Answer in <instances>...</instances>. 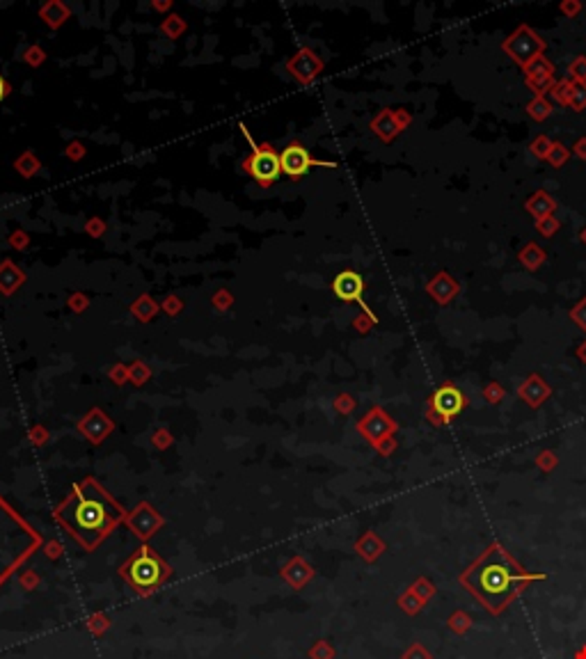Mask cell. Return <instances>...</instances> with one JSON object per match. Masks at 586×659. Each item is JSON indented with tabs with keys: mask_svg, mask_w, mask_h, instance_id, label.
Listing matches in <instances>:
<instances>
[{
	"mask_svg": "<svg viewBox=\"0 0 586 659\" xmlns=\"http://www.w3.org/2000/svg\"><path fill=\"white\" fill-rule=\"evenodd\" d=\"M545 575L527 573L500 542L490 545L465 573L460 583L486 607L490 614H502L531 581H541Z\"/></svg>",
	"mask_w": 586,
	"mask_h": 659,
	"instance_id": "obj_1",
	"label": "cell"
},
{
	"mask_svg": "<svg viewBox=\"0 0 586 659\" xmlns=\"http://www.w3.org/2000/svg\"><path fill=\"white\" fill-rule=\"evenodd\" d=\"M69 524L76 533H104L110 524V513L101 499L78 494L69 506Z\"/></svg>",
	"mask_w": 586,
	"mask_h": 659,
	"instance_id": "obj_2",
	"label": "cell"
},
{
	"mask_svg": "<svg viewBox=\"0 0 586 659\" xmlns=\"http://www.w3.org/2000/svg\"><path fill=\"white\" fill-rule=\"evenodd\" d=\"M465 408H467V396L462 394L454 382H445L428 398L426 419L433 426H445L452 421L454 417H458Z\"/></svg>",
	"mask_w": 586,
	"mask_h": 659,
	"instance_id": "obj_3",
	"label": "cell"
},
{
	"mask_svg": "<svg viewBox=\"0 0 586 659\" xmlns=\"http://www.w3.org/2000/svg\"><path fill=\"white\" fill-rule=\"evenodd\" d=\"M502 51L506 53L517 67L524 69L529 62L541 58L545 51V41L538 37V32L534 30V27L522 23L502 41Z\"/></svg>",
	"mask_w": 586,
	"mask_h": 659,
	"instance_id": "obj_4",
	"label": "cell"
},
{
	"mask_svg": "<svg viewBox=\"0 0 586 659\" xmlns=\"http://www.w3.org/2000/svg\"><path fill=\"white\" fill-rule=\"evenodd\" d=\"M245 137H248V142H252V135L248 133V128H243ZM252 158L248 161V170L250 174L257 178L261 185H268L272 183L275 178L282 174V165H279V156L275 154L272 149L268 147H259V144L252 142Z\"/></svg>",
	"mask_w": 586,
	"mask_h": 659,
	"instance_id": "obj_5",
	"label": "cell"
},
{
	"mask_svg": "<svg viewBox=\"0 0 586 659\" xmlns=\"http://www.w3.org/2000/svg\"><path fill=\"white\" fill-rule=\"evenodd\" d=\"M279 165H282V172L289 176H303L307 174V172L314 167V165H325V167H335V163H321V161H314V158L309 156V151L303 147L301 142H293L289 144L282 154H279Z\"/></svg>",
	"mask_w": 586,
	"mask_h": 659,
	"instance_id": "obj_6",
	"label": "cell"
},
{
	"mask_svg": "<svg viewBox=\"0 0 586 659\" xmlns=\"http://www.w3.org/2000/svg\"><path fill=\"white\" fill-rule=\"evenodd\" d=\"M332 291H335L337 298L344 302H362V293H364L362 275H358L355 270L339 273L335 281H332Z\"/></svg>",
	"mask_w": 586,
	"mask_h": 659,
	"instance_id": "obj_7",
	"label": "cell"
},
{
	"mask_svg": "<svg viewBox=\"0 0 586 659\" xmlns=\"http://www.w3.org/2000/svg\"><path fill=\"white\" fill-rule=\"evenodd\" d=\"M460 291V284L456 281L447 270H440L435 277L426 284V293L438 302V305H449Z\"/></svg>",
	"mask_w": 586,
	"mask_h": 659,
	"instance_id": "obj_8",
	"label": "cell"
},
{
	"mask_svg": "<svg viewBox=\"0 0 586 659\" xmlns=\"http://www.w3.org/2000/svg\"><path fill=\"white\" fill-rule=\"evenodd\" d=\"M161 573H163L161 561L154 559V556L147 552L131 563V577L140 586H154V583L161 579Z\"/></svg>",
	"mask_w": 586,
	"mask_h": 659,
	"instance_id": "obj_9",
	"label": "cell"
},
{
	"mask_svg": "<svg viewBox=\"0 0 586 659\" xmlns=\"http://www.w3.org/2000/svg\"><path fill=\"white\" fill-rule=\"evenodd\" d=\"M517 394H520V398L529 405V408H541V405L552 396V389H550V384L545 382L541 375L531 373L527 380L520 384Z\"/></svg>",
	"mask_w": 586,
	"mask_h": 659,
	"instance_id": "obj_10",
	"label": "cell"
},
{
	"mask_svg": "<svg viewBox=\"0 0 586 659\" xmlns=\"http://www.w3.org/2000/svg\"><path fill=\"white\" fill-rule=\"evenodd\" d=\"M524 211L531 213L536 220H543V218H550L554 216L556 211V199L550 195V192L545 190H536L534 195H531L527 202H524Z\"/></svg>",
	"mask_w": 586,
	"mask_h": 659,
	"instance_id": "obj_11",
	"label": "cell"
},
{
	"mask_svg": "<svg viewBox=\"0 0 586 659\" xmlns=\"http://www.w3.org/2000/svg\"><path fill=\"white\" fill-rule=\"evenodd\" d=\"M364 421H366V424L362 426V428H364L366 432H369L371 437H376V439H378V437H383L385 432H392L394 428H397V424H394L392 419L387 417V415H383V412H380V410H373V412H371V417H369V419H364Z\"/></svg>",
	"mask_w": 586,
	"mask_h": 659,
	"instance_id": "obj_12",
	"label": "cell"
},
{
	"mask_svg": "<svg viewBox=\"0 0 586 659\" xmlns=\"http://www.w3.org/2000/svg\"><path fill=\"white\" fill-rule=\"evenodd\" d=\"M517 261H520L527 270L534 273L545 264V250L538 243H527L520 252H517Z\"/></svg>",
	"mask_w": 586,
	"mask_h": 659,
	"instance_id": "obj_13",
	"label": "cell"
},
{
	"mask_svg": "<svg viewBox=\"0 0 586 659\" xmlns=\"http://www.w3.org/2000/svg\"><path fill=\"white\" fill-rule=\"evenodd\" d=\"M371 126H373V130H376L380 137H383V140H392V137L401 130V126L397 124V117H394V113H390V110L380 113L376 119H373Z\"/></svg>",
	"mask_w": 586,
	"mask_h": 659,
	"instance_id": "obj_14",
	"label": "cell"
},
{
	"mask_svg": "<svg viewBox=\"0 0 586 659\" xmlns=\"http://www.w3.org/2000/svg\"><path fill=\"white\" fill-rule=\"evenodd\" d=\"M527 115H529L534 122H545V119H548V117L552 115L550 101L545 99V96H534V99L527 103Z\"/></svg>",
	"mask_w": 586,
	"mask_h": 659,
	"instance_id": "obj_15",
	"label": "cell"
},
{
	"mask_svg": "<svg viewBox=\"0 0 586 659\" xmlns=\"http://www.w3.org/2000/svg\"><path fill=\"white\" fill-rule=\"evenodd\" d=\"M522 71H524V78H536V76H554V65H552L545 55H541V58H536L534 62H529Z\"/></svg>",
	"mask_w": 586,
	"mask_h": 659,
	"instance_id": "obj_16",
	"label": "cell"
},
{
	"mask_svg": "<svg viewBox=\"0 0 586 659\" xmlns=\"http://www.w3.org/2000/svg\"><path fill=\"white\" fill-rule=\"evenodd\" d=\"M572 87H575V82L568 80V78H561L554 82V87H552V99H554L559 106H568L570 103V96H572Z\"/></svg>",
	"mask_w": 586,
	"mask_h": 659,
	"instance_id": "obj_17",
	"label": "cell"
},
{
	"mask_svg": "<svg viewBox=\"0 0 586 659\" xmlns=\"http://www.w3.org/2000/svg\"><path fill=\"white\" fill-rule=\"evenodd\" d=\"M568 158H570L568 147H565L563 142L554 140V142H552V149H550V154H548V158H545V161H548L554 170H559V167H563V165L568 163Z\"/></svg>",
	"mask_w": 586,
	"mask_h": 659,
	"instance_id": "obj_18",
	"label": "cell"
},
{
	"mask_svg": "<svg viewBox=\"0 0 586 659\" xmlns=\"http://www.w3.org/2000/svg\"><path fill=\"white\" fill-rule=\"evenodd\" d=\"M527 82V87L534 92V96H545L548 92H552V87H554V76H536V78H524Z\"/></svg>",
	"mask_w": 586,
	"mask_h": 659,
	"instance_id": "obj_19",
	"label": "cell"
},
{
	"mask_svg": "<svg viewBox=\"0 0 586 659\" xmlns=\"http://www.w3.org/2000/svg\"><path fill=\"white\" fill-rule=\"evenodd\" d=\"M568 73L572 82H586V55H577L568 65Z\"/></svg>",
	"mask_w": 586,
	"mask_h": 659,
	"instance_id": "obj_20",
	"label": "cell"
},
{
	"mask_svg": "<svg viewBox=\"0 0 586 659\" xmlns=\"http://www.w3.org/2000/svg\"><path fill=\"white\" fill-rule=\"evenodd\" d=\"M568 106L575 110V113H582V110H586V82H575Z\"/></svg>",
	"mask_w": 586,
	"mask_h": 659,
	"instance_id": "obj_21",
	"label": "cell"
},
{
	"mask_svg": "<svg viewBox=\"0 0 586 659\" xmlns=\"http://www.w3.org/2000/svg\"><path fill=\"white\" fill-rule=\"evenodd\" d=\"M559 227H561V220L556 216H550V218H543V220H536V231L541 233V236H554L559 231Z\"/></svg>",
	"mask_w": 586,
	"mask_h": 659,
	"instance_id": "obj_22",
	"label": "cell"
},
{
	"mask_svg": "<svg viewBox=\"0 0 586 659\" xmlns=\"http://www.w3.org/2000/svg\"><path fill=\"white\" fill-rule=\"evenodd\" d=\"M552 142L554 140H550L548 135H538V137H534V142H531V154H534L536 158H541V161H545L548 158V154H550V149H552Z\"/></svg>",
	"mask_w": 586,
	"mask_h": 659,
	"instance_id": "obj_23",
	"label": "cell"
},
{
	"mask_svg": "<svg viewBox=\"0 0 586 659\" xmlns=\"http://www.w3.org/2000/svg\"><path fill=\"white\" fill-rule=\"evenodd\" d=\"M570 321L575 323L579 330L586 332V298H582L575 307L570 309Z\"/></svg>",
	"mask_w": 586,
	"mask_h": 659,
	"instance_id": "obj_24",
	"label": "cell"
},
{
	"mask_svg": "<svg viewBox=\"0 0 586 659\" xmlns=\"http://www.w3.org/2000/svg\"><path fill=\"white\" fill-rule=\"evenodd\" d=\"M504 387L500 382H490V384H486V389H483V398H486L488 403H502V398H504Z\"/></svg>",
	"mask_w": 586,
	"mask_h": 659,
	"instance_id": "obj_25",
	"label": "cell"
},
{
	"mask_svg": "<svg viewBox=\"0 0 586 659\" xmlns=\"http://www.w3.org/2000/svg\"><path fill=\"white\" fill-rule=\"evenodd\" d=\"M536 463H538L541 470L550 472V470H554V467H556V456L552 451H541V453H538V458H536Z\"/></svg>",
	"mask_w": 586,
	"mask_h": 659,
	"instance_id": "obj_26",
	"label": "cell"
},
{
	"mask_svg": "<svg viewBox=\"0 0 586 659\" xmlns=\"http://www.w3.org/2000/svg\"><path fill=\"white\" fill-rule=\"evenodd\" d=\"M559 10H561V14H565L568 19H572L582 12V3H579V0H563V3L559 5Z\"/></svg>",
	"mask_w": 586,
	"mask_h": 659,
	"instance_id": "obj_27",
	"label": "cell"
},
{
	"mask_svg": "<svg viewBox=\"0 0 586 659\" xmlns=\"http://www.w3.org/2000/svg\"><path fill=\"white\" fill-rule=\"evenodd\" d=\"M394 117H397V124H399V126H401V130L410 126V122H412V117L408 115L406 110H399V113H394Z\"/></svg>",
	"mask_w": 586,
	"mask_h": 659,
	"instance_id": "obj_28",
	"label": "cell"
},
{
	"mask_svg": "<svg viewBox=\"0 0 586 659\" xmlns=\"http://www.w3.org/2000/svg\"><path fill=\"white\" fill-rule=\"evenodd\" d=\"M572 151H575L577 158L586 161V137H579V140L575 142V147H572Z\"/></svg>",
	"mask_w": 586,
	"mask_h": 659,
	"instance_id": "obj_29",
	"label": "cell"
},
{
	"mask_svg": "<svg viewBox=\"0 0 586 659\" xmlns=\"http://www.w3.org/2000/svg\"><path fill=\"white\" fill-rule=\"evenodd\" d=\"M577 357H579V362L586 364V339L577 346Z\"/></svg>",
	"mask_w": 586,
	"mask_h": 659,
	"instance_id": "obj_30",
	"label": "cell"
},
{
	"mask_svg": "<svg viewBox=\"0 0 586 659\" xmlns=\"http://www.w3.org/2000/svg\"><path fill=\"white\" fill-rule=\"evenodd\" d=\"M8 92H10V85H8V80H5L3 76H0V101H3L5 96H8Z\"/></svg>",
	"mask_w": 586,
	"mask_h": 659,
	"instance_id": "obj_31",
	"label": "cell"
},
{
	"mask_svg": "<svg viewBox=\"0 0 586 659\" xmlns=\"http://www.w3.org/2000/svg\"><path fill=\"white\" fill-rule=\"evenodd\" d=\"M579 238H582V243L586 245V227H584V229H582V231H579Z\"/></svg>",
	"mask_w": 586,
	"mask_h": 659,
	"instance_id": "obj_32",
	"label": "cell"
}]
</instances>
